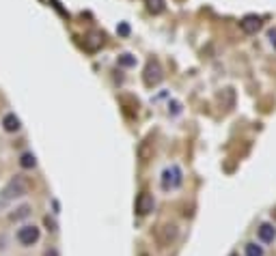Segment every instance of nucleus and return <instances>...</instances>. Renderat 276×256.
<instances>
[{
    "label": "nucleus",
    "instance_id": "9d476101",
    "mask_svg": "<svg viewBox=\"0 0 276 256\" xmlns=\"http://www.w3.org/2000/svg\"><path fill=\"white\" fill-rule=\"evenodd\" d=\"M151 155H153V142H151V138H147V140L141 142V147H138V157H141L143 162H147Z\"/></svg>",
    "mask_w": 276,
    "mask_h": 256
},
{
    "label": "nucleus",
    "instance_id": "ddd939ff",
    "mask_svg": "<svg viewBox=\"0 0 276 256\" xmlns=\"http://www.w3.org/2000/svg\"><path fill=\"white\" fill-rule=\"evenodd\" d=\"M20 164H22V168H35V155L32 153H24L22 155V159H20Z\"/></svg>",
    "mask_w": 276,
    "mask_h": 256
},
{
    "label": "nucleus",
    "instance_id": "dca6fc26",
    "mask_svg": "<svg viewBox=\"0 0 276 256\" xmlns=\"http://www.w3.org/2000/svg\"><path fill=\"white\" fill-rule=\"evenodd\" d=\"M119 62H121V65H125V67H129V65H134V58H129V54H123L119 58Z\"/></svg>",
    "mask_w": 276,
    "mask_h": 256
},
{
    "label": "nucleus",
    "instance_id": "f03ea898",
    "mask_svg": "<svg viewBox=\"0 0 276 256\" xmlns=\"http://www.w3.org/2000/svg\"><path fill=\"white\" fill-rule=\"evenodd\" d=\"M181 181H183V177H181L179 166H168V168H164V172H162V187H164V189L179 187Z\"/></svg>",
    "mask_w": 276,
    "mask_h": 256
},
{
    "label": "nucleus",
    "instance_id": "39448f33",
    "mask_svg": "<svg viewBox=\"0 0 276 256\" xmlns=\"http://www.w3.org/2000/svg\"><path fill=\"white\" fill-rule=\"evenodd\" d=\"M175 239H177V226H175V224H164V226L158 230V243L162 247L170 245Z\"/></svg>",
    "mask_w": 276,
    "mask_h": 256
},
{
    "label": "nucleus",
    "instance_id": "f8f14e48",
    "mask_svg": "<svg viewBox=\"0 0 276 256\" xmlns=\"http://www.w3.org/2000/svg\"><path fill=\"white\" fill-rule=\"evenodd\" d=\"M84 43H86L88 50H97V47H100V45L104 43V37H102V35H91Z\"/></svg>",
    "mask_w": 276,
    "mask_h": 256
},
{
    "label": "nucleus",
    "instance_id": "6e6552de",
    "mask_svg": "<svg viewBox=\"0 0 276 256\" xmlns=\"http://www.w3.org/2000/svg\"><path fill=\"white\" fill-rule=\"evenodd\" d=\"M259 239H261L263 243H272L276 239V228L272 224H261V226H259Z\"/></svg>",
    "mask_w": 276,
    "mask_h": 256
},
{
    "label": "nucleus",
    "instance_id": "2eb2a0df",
    "mask_svg": "<svg viewBox=\"0 0 276 256\" xmlns=\"http://www.w3.org/2000/svg\"><path fill=\"white\" fill-rule=\"evenodd\" d=\"M30 213V207H20L18 213H13L11 215V220H20V218H26V215Z\"/></svg>",
    "mask_w": 276,
    "mask_h": 256
},
{
    "label": "nucleus",
    "instance_id": "9b49d317",
    "mask_svg": "<svg viewBox=\"0 0 276 256\" xmlns=\"http://www.w3.org/2000/svg\"><path fill=\"white\" fill-rule=\"evenodd\" d=\"M147 3V9L151 13H162L164 11V0H145Z\"/></svg>",
    "mask_w": 276,
    "mask_h": 256
},
{
    "label": "nucleus",
    "instance_id": "4468645a",
    "mask_svg": "<svg viewBox=\"0 0 276 256\" xmlns=\"http://www.w3.org/2000/svg\"><path fill=\"white\" fill-rule=\"evenodd\" d=\"M246 256H263L261 245H257V243H248V245H246Z\"/></svg>",
    "mask_w": 276,
    "mask_h": 256
},
{
    "label": "nucleus",
    "instance_id": "1a4fd4ad",
    "mask_svg": "<svg viewBox=\"0 0 276 256\" xmlns=\"http://www.w3.org/2000/svg\"><path fill=\"white\" fill-rule=\"evenodd\" d=\"M3 127L7 132H18L20 130V118L13 114V112H9V114H5V118H3Z\"/></svg>",
    "mask_w": 276,
    "mask_h": 256
},
{
    "label": "nucleus",
    "instance_id": "f257e3e1",
    "mask_svg": "<svg viewBox=\"0 0 276 256\" xmlns=\"http://www.w3.org/2000/svg\"><path fill=\"white\" fill-rule=\"evenodd\" d=\"M28 181L24 177H13L9 183H7V187L3 189V196L5 198H20V196H26L28 194Z\"/></svg>",
    "mask_w": 276,
    "mask_h": 256
},
{
    "label": "nucleus",
    "instance_id": "20e7f679",
    "mask_svg": "<svg viewBox=\"0 0 276 256\" xmlns=\"http://www.w3.org/2000/svg\"><path fill=\"white\" fill-rule=\"evenodd\" d=\"M39 237H41V233H39V228L35 226V224H26V226H22L18 230V241L22 245H32L39 241Z\"/></svg>",
    "mask_w": 276,
    "mask_h": 256
},
{
    "label": "nucleus",
    "instance_id": "a211bd4d",
    "mask_svg": "<svg viewBox=\"0 0 276 256\" xmlns=\"http://www.w3.org/2000/svg\"><path fill=\"white\" fill-rule=\"evenodd\" d=\"M270 39H272V43L276 45V30H270Z\"/></svg>",
    "mask_w": 276,
    "mask_h": 256
},
{
    "label": "nucleus",
    "instance_id": "7ed1b4c3",
    "mask_svg": "<svg viewBox=\"0 0 276 256\" xmlns=\"http://www.w3.org/2000/svg\"><path fill=\"white\" fill-rule=\"evenodd\" d=\"M162 78H164V74H162V67L158 60H149L147 67H145V84L147 86H156L162 82Z\"/></svg>",
    "mask_w": 276,
    "mask_h": 256
},
{
    "label": "nucleus",
    "instance_id": "0eeeda50",
    "mask_svg": "<svg viewBox=\"0 0 276 256\" xmlns=\"http://www.w3.org/2000/svg\"><path fill=\"white\" fill-rule=\"evenodd\" d=\"M240 26H242L244 33L253 35V33H257V30L261 28V18H259V15H246V18H242Z\"/></svg>",
    "mask_w": 276,
    "mask_h": 256
},
{
    "label": "nucleus",
    "instance_id": "423d86ee",
    "mask_svg": "<svg viewBox=\"0 0 276 256\" xmlns=\"http://www.w3.org/2000/svg\"><path fill=\"white\" fill-rule=\"evenodd\" d=\"M149 211H153V196L147 194V191H143V194L136 198V213L147 215Z\"/></svg>",
    "mask_w": 276,
    "mask_h": 256
},
{
    "label": "nucleus",
    "instance_id": "6ab92c4d",
    "mask_svg": "<svg viewBox=\"0 0 276 256\" xmlns=\"http://www.w3.org/2000/svg\"><path fill=\"white\" fill-rule=\"evenodd\" d=\"M141 256H149V254H141Z\"/></svg>",
    "mask_w": 276,
    "mask_h": 256
},
{
    "label": "nucleus",
    "instance_id": "f3484780",
    "mask_svg": "<svg viewBox=\"0 0 276 256\" xmlns=\"http://www.w3.org/2000/svg\"><path fill=\"white\" fill-rule=\"evenodd\" d=\"M43 256H59V252H56L54 247H52V250H45V254H43Z\"/></svg>",
    "mask_w": 276,
    "mask_h": 256
}]
</instances>
